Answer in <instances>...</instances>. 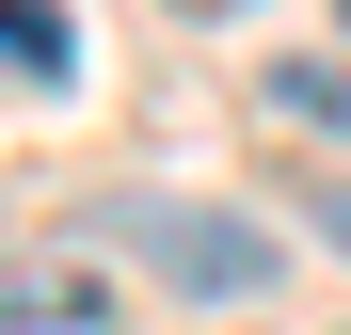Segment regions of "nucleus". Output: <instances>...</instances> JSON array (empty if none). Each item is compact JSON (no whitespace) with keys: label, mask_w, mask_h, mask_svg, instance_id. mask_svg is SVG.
Returning a JSON list of instances; mask_svg holds the SVG:
<instances>
[{"label":"nucleus","mask_w":351,"mask_h":335,"mask_svg":"<svg viewBox=\"0 0 351 335\" xmlns=\"http://www.w3.org/2000/svg\"><path fill=\"white\" fill-rule=\"evenodd\" d=\"M319 240H335V256H351V208H319Z\"/></svg>","instance_id":"nucleus-6"},{"label":"nucleus","mask_w":351,"mask_h":335,"mask_svg":"<svg viewBox=\"0 0 351 335\" xmlns=\"http://www.w3.org/2000/svg\"><path fill=\"white\" fill-rule=\"evenodd\" d=\"M335 16H351V0H335Z\"/></svg>","instance_id":"nucleus-7"},{"label":"nucleus","mask_w":351,"mask_h":335,"mask_svg":"<svg viewBox=\"0 0 351 335\" xmlns=\"http://www.w3.org/2000/svg\"><path fill=\"white\" fill-rule=\"evenodd\" d=\"M0 64H16V80H64V64H80L64 0H0Z\"/></svg>","instance_id":"nucleus-3"},{"label":"nucleus","mask_w":351,"mask_h":335,"mask_svg":"<svg viewBox=\"0 0 351 335\" xmlns=\"http://www.w3.org/2000/svg\"><path fill=\"white\" fill-rule=\"evenodd\" d=\"M96 240L128 256L144 288H192V303H256L271 271H287V240H271V223H240V208H192V192H128Z\"/></svg>","instance_id":"nucleus-1"},{"label":"nucleus","mask_w":351,"mask_h":335,"mask_svg":"<svg viewBox=\"0 0 351 335\" xmlns=\"http://www.w3.org/2000/svg\"><path fill=\"white\" fill-rule=\"evenodd\" d=\"M176 16H256V0H176Z\"/></svg>","instance_id":"nucleus-5"},{"label":"nucleus","mask_w":351,"mask_h":335,"mask_svg":"<svg viewBox=\"0 0 351 335\" xmlns=\"http://www.w3.org/2000/svg\"><path fill=\"white\" fill-rule=\"evenodd\" d=\"M0 319H32V335H96V319H112V271L32 256V271H0Z\"/></svg>","instance_id":"nucleus-2"},{"label":"nucleus","mask_w":351,"mask_h":335,"mask_svg":"<svg viewBox=\"0 0 351 335\" xmlns=\"http://www.w3.org/2000/svg\"><path fill=\"white\" fill-rule=\"evenodd\" d=\"M271 112H304V128L351 144V64H271Z\"/></svg>","instance_id":"nucleus-4"}]
</instances>
